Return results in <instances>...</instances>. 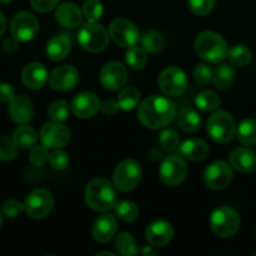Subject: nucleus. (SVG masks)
Wrapping results in <instances>:
<instances>
[{
    "mask_svg": "<svg viewBox=\"0 0 256 256\" xmlns=\"http://www.w3.org/2000/svg\"><path fill=\"white\" fill-rule=\"evenodd\" d=\"M176 116V106L165 96L152 95L145 99L138 109V119L148 129H162Z\"/></svg>",
    "mask_w": 256,
    "mask_h": 256,
    "instance_id": "1",
    "label": "nucleus"
},
{
    "mask_svg": "<svg viewBox=\"0 0 256 256\" xmlns=\"http://www.w3.org/2000/svg\"><path fill=\"white\" fill-rule=\"evenodd\" d=\"M116 188L106 179H94L86 185L85 202L94 212H108L116 204Z\"/></svg>",
    "mask_w": 256,
    "mask_h": 256,
    "instance_id": "2",
    "label": "nucleus"
},
{
    "mask_svg": "<svg viewBox=\"0 0 256 256\" xmlns=\"http://www.w3.org/2000/svg\"><path fill=\"white\" fill-rule=\"evenodd\" d=\"M195 50L202 60L218 64L229 56L230 49L222 35L214 32H204L195 40Z\"/></svg>",
    "mask_w": 256,
    "mask_h": 256,
    "instance_id": "3",
    "label": "nucleus"
},
{
    "mask_svg": "<svg viewBox=\"0 0 256 256\" xmlns=\"http://www.w3.org/2000/svg\"><path fill=\"white\" fill-rule=\"evenodd\" d=\"M78 42L86 52H100L109 44V32L99 22H88L79 29Z\"/></svg>",
    "mask_w": 256,
    "mask_h": 256,
    "instance_id": "4",
    "label": "nucleus"
},
{
    "mask_svg": "<svg viewBox=\"0 0 256 256\" xmlns=\"http://www.w3.org/2000/svg\"><path fill=\"white\" fill-rule=\"evenodd\" d=\"M208 134L210 135L214 142L219 144H226L232 142L236 132V125H235L234 118L232 114L224 110L215 112L212 116L208 119L206 122Z\"/></svg>",
    "mask_w": 256,
    "mask_h": 256,
    "instance_id": "5",
    "label": "nucleus"
},
{
    "mask_svg": "<svg viewBox=\"0 0 256 256\" xmlns=\"http://www.w3.org/2000/svg\"><path fill=\"white\" fill-rule=\"evenodd\" d=\"M210 228L220 238H230L240 229V216L230 206H220L210 216Z\"/></svg>",
    "mask_w": 256,
    "mask_h": 256,
    "instance_id": "6",
    "label": "nucleus"
},
{
    "mask_svg": "<svg viewBox=\"0 0 256 256\" xmlns=\"http://www.w3.org/2000/svg\"><path fill=\"white\" fill-rule=\"evenodd\" d=\"M142 170L136 160L128 159L120 162L112 174L115 188L122 192H132L142 182Z\"/></svg>",
    "mask_w": 256,
    "mask_h": 256,
    "instance_id": "7",
    "label": "nucleus"
},
{
    "mask_svg": "<svg viewBox=\"0 0 256 256\" xmlns=\"http://www.w3.org/2000/svg\"><path fill=\"white\" fill-rule=\"evenodd\" d=\"M160 180L168 186H178L188 175V166L182 155H169L162 160L159 170Z\"/></svg>",
    "mask_w": 256,
    "mask_h": 256,
    "instance_id": "8",
    "label": "nucleus"
},
{
    "mask_svg": "<svg viewBox=\"0 0 256 256\" xmlns=\"http://www.w3.org/2000/svg\"><path fill=\"white\" fill-rule=\"evenodd\" d=\"M160 90L168 96L176 98L185 92L188 86L186 74L178 66H169L162 72L158 79Z\"/></svg>",
    "mask_w": 256,
    "mask_h": 256,
    "instance_id": "9",
    "label": "nucleus"
},
{
    "mask_svg": "<svg viewBox=\"0 0 256 256\" xmlns=\"http://www.w3.org/2000/svg\"><path fill=\"white\" fill-rule=\"evenodd\" d=\"M52 206L54 199L46 189H35L28 195L24 202L25 212L32 219H44L50 214Z\"/></svg>",
    "mask_w": 256,
    "mask_h": 256,
    "instance_id": "10",
    "label": "nucleus"
},
{
    "mask_svg": "<svg viewBox=\"0 0 256 256\" xmlns=\"http://www.w3.org/2000/svg\"><path fill=\"white\" fill-rule=\"evenodd\" d=\"M109 35L119 46L130 48L139 42L140 32L132 22L126 19H116L110 24Z\"/></svg>",
    "mask_w": 256,
    "mask_h": 256,
    "instance_id": "11",
    "label": "nucleus"
},
{
    "mask_svg": "<svg viewBox=\"0 0 256 256\" xmlns=\"http://www.w3.org/2000/svg\"><path fill=\"white\" fill-rule=\"evenodd\" d=\"M232 176L234 174H232V166L222 160H218V162H212L205 169L204 182L209 189L220 190L229 186Z\"/></svg>",
    "mask_w": 256,
    "mask_h": 256,
    "instance_id": "12",
    "label": "nucleus"
},
{
    "mask_svg": "<svg viewBox=\"0 0 256 256\" xmlns=\"http://www.w3.org/2000/svg\"><path fill=\"white\" fill-rule=\"evenodd\" d=\"M38 30H39V22L32 12H18L12 18V24H10L12 36H14L19 42H30L34 39Z\"/></svg>",
    "mask_w": 256,
    "mask_h": 256,
    "instance_id": "13",
    "label": "nucleus"
},
{
    "mask_svg": "<svg viewBox=\"0 0 256 256\" xmlns=\"http://www.w3.org/2000/svg\"><path fill=\"white\" fill-rule=\"evenodd\" d=\"M40 140L49 149H60L69 142L70 130L62 122H48L40 130Z\"/></svg>",
    "mask_w": 256,
    "mask_h": 256,
    "instance_id": "14",
    "label": "nucleus"
},
{
    "mask_svg": "<svg viewBox=\"0 0 256 256\" xmlns=\"http://www.w3.org/2000/svg\"><path fill=\"white\" fill-rule=\"evenodd\" d=\"M79 72L72 65H62L52 70L49 76V84L56 92H69L79 84Z\"/></svg>",
    "mask_w": 256,
    "mask_h": 256,
    "instance_id": "15",
    "label": "nucleus"
},
{
    "mask_svg": "<svg viewBox=\"0 0 256 256\" xmlns=\"http://www.w3.org/2000/svg\"><path fill=\"white\" fill-rule=\"evenodd\" d=\"M128 79L126 69L118 62H110L102 66L100 72V82L102 86L110 92L122 89Z\"/></svg>",
    "mask_w": 256,
    "mask_h": 256,
    "instance_id": "16",
    "label": "nucleus"
},
{
    "mask_svg": "<svg viewBox=\"0 0 256 256\" xmlns=\"http://www.w3.org/2000/svg\"><path fill=\"white\" fill-rule=\"evenodd\" d=\"M72 112L80 119L92 118L100 109V100L94 92H84L78 94L72 100Z\"/></svg>",
    "mask_w": 256,
    "mask_h": 256,
    "instance_id": "17",
    "label": "nucleus"
},
{
    "mask_svg": "<svg viewBox=\"0 0 256 256\" xmlns=\"http://www.w3.org/2000/svg\"><path fill=\"white\" fill-rule=\"evenodd\" d=\"M145 236L148 242L154 246H165L172 242L174 236V229L172 224L165 220H155L146 228Z\"/></svg>",
    "mask_w": 256,
    "mask_h": 256,
    "instance_id": "18",
    "label": "nucleus"
},
{
    "mask_svg": "<svg viewBox=\"0 0 256 256\" xmlns=\"http://www.w3.org/2000/svg\"><path fill=\"white\" fill-rule=\"evenodd\" d=\"M9 115L16 124H26L34 116V105L25 95H15L9 102Z\"/></svg>",
    "mask_w": 256,
    "mask_h": 256,
    "instance_id": "19",
    "label": "nucleus"
},
{
    "mask_svg": "<svg viewBox=\"0 0 256 256\" xmlns=\"http://www.w3.org/2000/svg\"><path fill=\"white\" fill-rule=\"evenodd\" d=\"M48 70L40 62H30L22 69V82L26 88L32 90L42 89L46 84Z\"/></svg>",
    "mask_w": 256,
    "mask_h": 256,
    "instance_id": "20",
    "label": "nucleus"
},
{
    "mask_svg": "<svg viewBox=\"0 0 256 256\" xmlns=\"http://www.w3.org/2000/svg\"><path fill=\"white\" fill-rule=\"evenodd\" d=\"M82 10L74 2H64L55 12V19L64 28H78L82 22Z\"/></svg>",
    "mask_w": 256,
    "mask_h": 256,
    "instance_id": "21",
    "label": "nucleus"
},
{
    "mask_svg": "<svg viewBox=\"0 0 256 256\" xmlns=\"http://www.w3.org/2000/svg\"><path fill=\"white\" fill-rule=\"evenodd\" d=\"M118 230V222L115 216L109 214L100 215L92 224V236L98 242H108L112 240Z\"/></svg>",
    "mask_w": 256,
    "mask_h": 256,
    "instance_id": "22",
    "label": "nucleus"
},
{
    "mask_svg": "<svg viewBox=\"0 0 256 256\" xmlns=\"http://www.w3.org/2000/svg\"><path fill=\"white\" fill-rule=\"evenodd\" d=\"M229 159L230 165L240 172H252L256 169V154L249 148H236Z\"/></svg>",
    "mask_w": 256,
    "mask_h": 256,
    "instance_id": "23",
    "label": "nucleus"
},
{
    "mask_svg": "<svg viewBox=\"0 0 256 256\" xmlns=\"http://www.w3.org/2000/svg\"><path fill=\"white\" fill-rule=\"evenodd\" d=\"M180 155L192 162H200L204 160L209 154V146L202 139H189L180 144Z\"/></svg>",
    "mask_w": 256,
    "mask_h": 256,
    "instance_id": "24",
    "label": "nucleus"
},
{
    "mask_svg": "<svg viewBox=\"0 0 256 256\" xmlns=\"http://www.w3.org/2000/svg\"><path fill=\"white\" fill-rule=\"evenodd\" d=\"M70 39L66 35H56L52 38L46 44V55L52 62L65 59L70 52Z\"/></svg>",
    "mask_w": 256,
    "mask_h": 256,
    "instance_id": "25",
    "label": "nucleus"
},
{
    "mask_svg": "<svg viewBox=\"0 0 256 256\" xmlns=\"http://www.w3.org/2000/svg\"><path fill=\"white\" fill-rule=\"evenodd\" d=\"M176 122L182 132H196L202 125V119L196 110L189 106H184L176 112Z\"/></svg>",
    "mask_w": 256,
    "mask_h": 256,
    "instance_id": "26",
    "label": "nucleus"
},
{
    "mask_svg": "<svg viewBox=\"0 0 256 256\" xmlns=\"http://www.w3.org/2000/svg\"><path fill=\"white\" fill-rule=\"evenodd\" d=\"M38 134L32 126L22 124V126H18L12 132V140L16 144L19 149H32L36 145Z\"/></svg>",
    "mask_w": 256,
    "mask_h": 256,
    "instance_id": "27",
    "label": "nucleus"
},
{
    "mask_svg": "<svg viewBox=\"0 0 256 256\" xmlns=\"http://www.w3.org/2000/svg\"><path fill=\"white\" fill-rule=\"evenodd\" d=\"M235 79V72L232 65L229 64H220L218 65L216 69L212 74V84L216 89L224 90L232 84Z\"/></svg>",
    "mask_w": 256,
    "mask_h": 256,
    "instance_id": "28",
    "label": "nucleus"
},
{
    "mask_svg": "<svg viewBox=\"0 0 256 256\" xmlns=\"http://www.w3.org/2000/svg\"><path fill=\"white\" fill-rule=\"evenodd\" d=\"M115 216L124 222H132L139 218V208L130 200H122L114 206Z\"/></svg>",
    "mask_w": 256,
    "mask_h": 256,
    "instance_id": "29",
    "label": "nucleus"
},
{
    "mask_svg": "<svg viewBox=\"0 0 256 256\" xmlns=\"http://www.w3.org/2000/svg\"><path fill=\"white\" fill-rule=\"evenodd\" d=\"M236 135L239 142L242 145L256 144V120L254 119H245L240 122L239 128L236 130Z\"/></svg>",
    "mask_w": 256,
    "mask_h": 256,
    "instance_id": "30",
    "label": "nucleus"
},
{
    "mask_svg": "<svg viewBox=\"0 0 256 256\" xmlns=\"http://www.w3.org/2000/svg\"><path fill=\"white\" fill-rule=\"evenodd\" d=\"M140 92L135 86H126L120 92L119 96H118V104H119L120 109L129 112L134 108L138 106L140 102Z\"/></svg>",
    "mask_w": 256,
    "mask_h": 256,
    "instance_id": "31",
    "label": "nucleus"
},
{
    "mask_svg": "<svg viewBox=\"0 0 256 256\" xmlns=\"http://www.w3.org/2000/svg\"><path fill=\"white\" fill-rule=\"evenodd\" d=\"M195 105L204 112H214L220 106V98L212 90H202L195 98Z\"/></svg>",
    "mask_w": 256,
    "mask_h": 256,
    "instance_id": "32",
    "label": "nucleus"
},
{
    "mask_svg": "<svg viewBox=\"0 0 256 256\" xmlns=\"http://www.w3.org/2000/svg\"><path fill=\"white\" fill-rule=\"evenodd\" d=\"M229 60L232 65L235 66L244 68L252 62V52L246 45H234L232 49L229 50Z\"/></svg>",
    "mask_w": 256,
    "mask_h": 256,
    "instance_id": "33",
    "label": "nucleus"
},
{
    "mask_svg": "<svg viewBox=\"0 0 256 256\" xmlns=\"http://www.w3.org/2000/svg\"><path fill=\"white\" fill-rule=\"evenodd\" d=\"M142 45L150 54H158L165 48V38L162 32L152 30L142 38Z\"/></svg>",
    "mask_w": 256,
    "mask_h": 256,
    "instance_id": "34",
    "label": "nucleus"
},
{
    "mask_svg": "<svg viewBox=\"0 0 256 256\" xmlns=\"http://www.w3.org/2000/svg\"><path fill=\"white\" fill-rule=\"evenodd\" d=\"M126 64L134 70H142L148 62V54L144 48H139L136 45L130 46L125 54Z\"/></svg>",
    "mask_w": 256,
    "mask_h": 256,
    "instance_id": "35",
    "label": "nucleus"
},
{
    "mask_svg": "<svg viewBox=\"0 0 256 256\" xmlns=\"http://www.w3.org/2000/svg\"><path fill=\"white\" fill-rule=\"evenodd\" d=\"M115 248H116L119 254L124 256L139 254V249L136 248L134 238L129 232H122V234L118 235L116 240H115Z\"/></svg>",
    "mask_w": 256,
    "mask_h": 256,
    "instance_id": "36",
    "label": "nucleus"
},
{
    "mask_svg": "<svg viewBox=\"0 0 256 256\" xmlns=\"http://www.w3.org/2000/svg\"><path fill=\"white\" fill-rule=\"evenodd\" d=\"M159 144L165 152H176L180 148V136L176 130L165 129L162 130L159 136Z\"/></svg>",
    "mask_w": 256,
    "mask_h": 256,
    "instance_id": "37",
    "label": "nucleus"
},
{
    "mask_svg": "<svg viewBox=\"0 0 256 256\" xmlns=\"http://www.w3.org/2000/svg\"><path fill=\"white\" fill-rule=\"evenodd\" d=\"M50 120L55 122H62L69 116V104L65 100H56L52 102L48 110Z\"/></svg>",
    "mask_w": 256,
    "mask_h": 256,
    "instance_id": "38",
    "label": "nucleus"
},
{
    "mask_svg": "<svg viewBox=\"0 0 256 256\" xmlns=\"http://www.w3.org/2000/svg\"><path fill=\"white\" fill-rule=\"evenodd\" d=\"M104 8L99 0H86L82 5V14L88 22H98L102 16Z\"/></svg>",
    "mask_w": 256,
    "mask_h": 256,
    "instance_id": "39",
    "label": "nucleus"
},
{
    "mask_svg": "<svg viewBox=\"0 0 256 256\" xmlns=\"http://www.w3.org/2000/svg\"><path fill=\"white\" fill-rule=\"evenodd\" d=\"M18 149L14 140L6 136H0V162H8L16 156Z\"/></svg>",
    "mask_w": 256,
    "mask_h": 256,
    "instance_id": "40",
    "label": "nucleus"
},
{
    "mask_svg": "<svg viewBox=\"0 0 256 256\" xmlns=\"http://www.w3.org/2000/svg\"><path fill=\"white\" fill-rule=\"evenodd\" d=\"M215 2L216 0H189V9L195 15L204 16L214 9Z\"/></svg>",
    "mask_w": 256,
    "mask_h": 256,
    "instance_id": "41",
    "label": "nucleus"
},
{
    "mask_svg": "<svg viewBox=\"0 0 256 256\" xmlns=\"http://www.w3.org/2000/svg\"><path fill=\"white\" fill-rule=\"evenodd\" d=\"M212 74H214V72H212V68L206 64L196 65L194 72H192L195 82H196L199 85L209 84V82L212 80Z\"/></svg>",
    "mask_w": 256,
    "mask_h": 256,
    "instance_id": "42",
    "label": "nucleus"
},
{
    "mask_svg": "<svg viewBox=\"0 0 256 256\" xmlns=\"http://www.w3.org/2000/svg\"><path fill=\"white\" fill-rule=\"evenodd\" d=\"M49 152H48L46 146H34L32 148V152H30L29 160L34 166H42L45 162L49 160Z\"/></svg>",
    "mask_w": 256,
    "mask_h": 256,
    "instance_id": "43",
    "label": "nucleus"
},
{
    "mask_svg": "<svg viewBox=\"0 0 256 256\" xmlns=\"http://www.w3.org/2000/svg\"><path fill=\"white\" fill-rule=\"evenodd\" d=\"M49 162L52 169L64 170L65 168L68 166V164H69V155H68L64 150L58 149L50 154Z\"/></svg>",
    "mask_w": 256,
    "mask_h": 256,
    "instance_id": "44",
    "label": "nucleus"
},
{
    "mask_svg": "<svg viewBox=\"0 0 256 256\" xmlns=\"http://www.w3.org/2000/svg\"><path fill=\"white\" fill-rule=\"evenodd\" d=\"M22 210H24V204H22V202H18V200L15 199L6 200V202H2V214H4L6 218H10V219L16 218Z\"/></svg>",
    "mask_w": 256,
    "mask_h": 256,
    "instance_id": "45",
    "label": "nucleus"
},
{
    "mask_svg": "<svg viewBox=\"0 0 256 256\" xmlns=\"http://www.w3.org/2000/svg\"><path fill=\"white\" fill-rule=\"evenodd\" d=\"M30 4L36 12H49L58 6L59 0H30Z\"/></svg>",
    "mask_w": 256,
    "mask_h": 256,
    "instance_id": "46",
    "label": "nucleus"
},
{
    "mask_svg": "<svg viewBox=\"0 0 256 256\" xmlns=\"http://www.w3.org/2000/svg\"><path fill=\"white\" fill-rule=\"evenodd\" d=\"M14 96L15 92L12 85L8 84V82H2V84H0V102H10Z\"/></svg>",
    "mask_w": 256,
    "mask_h": 256,
    "instance_id": "47",
    "label": "nucleus"
},
{
    "mask_svg": "<svg viewBox=\"0 0 256 256\" xmlns=\"http://www.w3.org/2000/svg\"><path fill=\"white\" fill-rule=\"evenodd\" d=\"M119 104L118 102H114L112 99H108L104 102V105H102V112L106 115H114L116 114V112L119 110Z\"/></svg>",
    "mask_w": 256,
    "mask_h": 256,
    "instance_id": "48",
    "label": "nucleus"
},
{
    "mask_svg": "<svg viewBox=\"0 0 256 256\" xmlns=\"http://www.w3.org/2000/svg\"><path fill=\"white\" fill-rule=\"evenodd\" d=\"M18 48H19V40L12 38H8V39L4 40L2 42V50L6 52H16Z\"/></svg>",
    "mask_w": 256,
    "mask_h": 256,
    "instance_id": "49",
    "label": "nucleus"
},
{
    "mask_svg": "<svg viewBox=\"0 0 256 256\" xmlns=\"http://www.w3.org/2000/svg\"><path fill=\"white\" fill-rule=\"evenodd\" d=\"M5 30H6V20H5L4 14L0 12V36L4 34Z\"/></svg>",
    "mask_w": 256,
    "mask_h": 256,
    "instance_id": "50",
    "label": "nucleus"
},
{
    "mask_svg": "<svg viewBox=\"0 0 256 256\" xmlns=\"http://www.w3.org/2000/svg\"><path fill=\"white\" fill-rule=\"evenodd\" d=\"M139 254H149V255H155L156 254V250L152 249L150 246H146V248H142V249L139 250Z\"/></svg>",
    "mask_w": 256,
    "mask_h": 256,
    "instance_id": "51",
    "label": "nucleus"
},
{
    "mask_svg": "<svg viewBox=\"0 0 256 256\" xmlns=\"http://www.w3.org/2000/svg\"><path fill=\"white\" fill-rule=\"evenodd\" d=\"M99 255H109V256H114V254H112V252H99V254H98V256Z\"/></svg>",
    "mask_w": 256,
    "mask_h": 256,
    "instance_id": "52",
    "label": "nucleus"
},
{
    "mask_svg": "<svg viewBox=\"0 0 256 256\" xmlns=\"http://www.w3.org/2000/svg\"><path fill=\"white\" fill-rule=\"evenodd\" d=\"M2 212H0V228H2Z\"/></svg>",
    "mask_w": 256,
    "mask_h": 256,
    "instance_id": "53",
    "label": "nucleus"
},
{
    "mask_svg": "<svg viewBox=\"0 0 256 256\" xmlns=\"http://www.w3.org/2000/svg\"><path fill=\"white\" fill-rule=\"evenodd\" d=\"M12 2V0H0V2H4V4L5 2Z\"/></svg>",
    "mask_w": 256,
    "mask_h": 256,
    "instance_id": "54",
    "label": "nucleus"
}]
</instances>
